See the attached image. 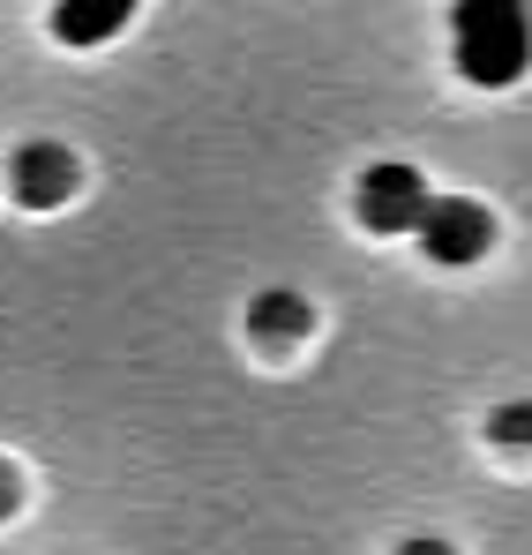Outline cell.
Returning a JSON list of instances; mask_svg holds the SVG:
<instances>
[{
    "label": "cell",
    "mask_w": 532,
    "mask_h": 555,
    "mask_svg": "<svg viewBox=\"0 0 532 555\" xmlns=\"http://www.w3.org/2000/svg\"><path fill=\"white\" fill-rule=\"evenodd\" d=\"M120 23H128V8H120V0H113V8H61V15H53V30H61V38H76V46L113 38Z\"/></svg>",
    "instance_id": "8992f818"
},
{
    "label": "cell",
    "mask_w": 532,
    "mask_h": 555,
    "mask_svg": "<svg viewBox=\"0 0 532 555\" xmlns=\"http://www.w3.org/2000/svg\"><path fill=\"white\" fill-rule=\"evenodd\" d=\"M308 323H315V315H308V300H300V293H285V285H277V293H263V300L248 308V331H256V338H270V346L308 338Z\"/></svg>",
    "instance_id": "5b68a950"
},
{
    "label": "cell",
    "mask_w": 532,
    "mask_h": 555,
    "mask_svg": "<svg viewBox=\"0 0 532 555\" xmlns=\"http://www.w3.org/2000/svg\"><path fill=\"white\" fill-rule=\"evenodd\" d=\"M450 46H457V76L480 91L518 83L532 61V8L525 0H457L450 15Z\"/></svg>",
    "instance_id": "6da1fadb"
},
{
    "label": "cell",
    "mask_w": 532,
    "mask_h": 555,
    "mask_svg": "<svg viewBox=\"0 0 532 555\" xmlns=\"http://www.w3.org/2000/svg\"><path fill=\"white\" fill-rule=\"evenodd\" d=\"M8 503H15V488H8V480H0V511H8Z\"/></svg>",
    "instance_id": "9c48e42d"
},
{
    "label": "cell",
    "mask_w": 532,
    "mask_h": 555,
    "mask_svg": "<svg viewBox=\"0 0 532 555\" xmlns=\"http://www.w3.org/2000/svg\"><path fill=\"white\" fill-rule=\"evenodd\" d=\"M398 555H457V548H450V541H436V533H413Z\"/></svg>",
    "instance_id": "ba28073f"
},
{
    "label": "cell",
    "mask_w": 532,
    "mask_h": 555,
    "mask_svg": "<svg viewBox=\"0 0 532 555\" xmlns=\"http://www.w3.org/2000/svg\"><path fill=\"white\" fill-rule=\"evenodd\" d=\"M420 248L436 263H480L495 248V218L472 203V195H436L428 218H420Z\"/></svg>",
    "instance_id": "7a4b0ae2"
},
{
    "label": "cell",
    "mask_w": 532,
    "mask_h": 555,
    "mask_svg": "<svg viewBox=\"0 0 532 555\" xmlns=\"http://www.w3.org/2000/svg\"><path fill=\"white\" fill-rule=\"evenodd\" d=\"M488 436H495V443H518V451H532V398L503 405V413L488 421Z\"/></svg>",
    "instance_id": "52a82bcc"
},
{
    "label": "cell",
    "mask_w": 532,
    "mask_h": 555,
    "mask_svg": "<svg viewBox=\"0 0 532 555\" xmlns=\"http://www.w3.org/2000/svg\"><path fill=\"white\" fill-rule=\"evenodd\" d=\"M76 151H61V143H23L15 151V166H8V181H15V195L30 203V210H53V203H68L76 195Z\"/></svg>",
    "instance_id": "277c9868"
},
{
    "label": "cell",
    "mask_w": 532,
    "mask_h": 555,
    "mask_svg": "<svg viewBox=\"0 0 532 555\" xmlns=\"http://www.w3.org/2000/svg\"><path fill=\"white\" fill-rule=\"evenodd\" d=\"M428 181L413 173V166H375L367 181H360V225L367 233H420V218H428Z\"/></svg>",
    "instance_id": "3957f363"
}]
</instances>
